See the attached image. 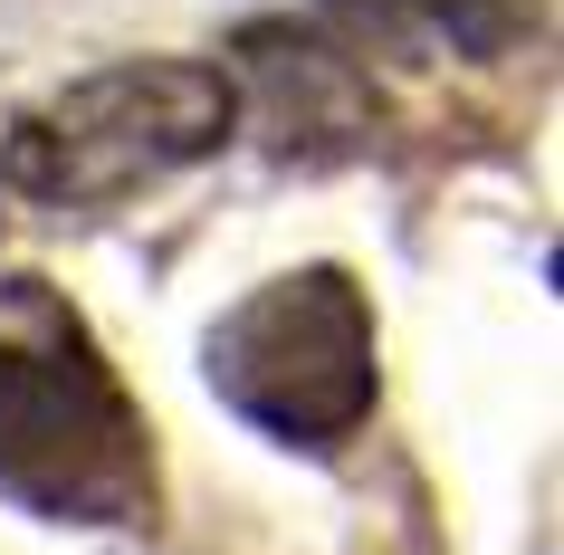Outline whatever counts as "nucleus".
<instances>
[{
    "label": "nucleus",
    "mask_w": 564,
    "mask_h": 555,
    "mask_svg": "<svg viewBox=\"0 0 564 555\" xmlns=\"http://www.w3.org/2000/svg\"><path fill=\"white\" fill-rule=\"evenodd\" d=\"M355 10L364 30H392V39H421V49H449V58H517L535 39V0H335Z\"/></svg>",
    "instance_id": "obj_5"
},
{
    "label": "nucleus",
    "mask_w": 564,
    "mask_h": 555,
    "mask_svg": "<svg viewBox=\"0 0 564 555\" xmlns=\"http://www.w3.org/2000/svg\"><path fill=\"white\" fill-rule=\"evenodd\" d=\"M0 498L48 526L153 517V431L48 278L0 288Z\"/></svg>",
    "instance_id": "obj_1"
},
{
    "label": "nucleus",
    "mask_w": 564,
    "mask_h": 555,
    "mask_svg": "<svg viewBox=\"0 0 564 555\" xmlns=\"http://www.w3.org/2000/svg\"><path fill=\"white\" fill-rule=\"evenodd\" d=\"M239 87L202 58H124L96 77H67L0 135V182L48 211H106L153 182L192 173L230 145Z\"/></svg>",
    "instance_id": "obj_2"
},
{
    "label": "nucleus",
    "mask_w": 564,
    "mask_h": 555,
    "mask_svg": "<svg viewBox=\"0 0 564 555\" xmlns=\"http://www.w3.org/2000/svg\"><path fill=\"white\" fill-rule=\"evenodd\" d=\"M210 393L259 421L288 450H335L373 421L383 393V345H373V307L345 268H288L230 307L202 345Z\"/></svg>",
    "instance_id": "obj_3"
},
{
    "label": "nucleus",
    "mask_w": 564,
    "mask_h": 555,
    "mask_svg": "<svg viewBox=\"0 0 564 555\" xmlns=\"http://www.w3.org/2000/svg\"><path fill=\"white\" fill-rule=\"evenodd\" d=\"M239 58L259 77V106H268V135L297 153L306 135H364V77L345 49H326L316 30L297 20H268V30L239 39Z\"/></svg>",
    "instance_id": "obj_4"
}]
</instances>
